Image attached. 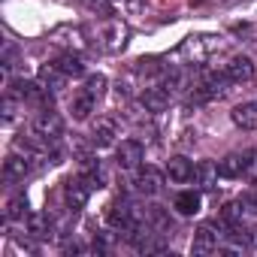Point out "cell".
I'll return each mask as SVG.
<instances>
[{"label": "cell", "mask_w": 257, "mask_h": 257, "mask_svg": "<svg viewBox=\"0 0 257 257\" xmlns=\"http://www.w3.org/2000/svg\"><path fill=\"white\" fill-rule=\"evenodd\" d=\"M242 203H227L224 209H221V224H236L239 221V215H242V209H239Z\"/></svg>", "instance_id": "22"}, {"label": "cell", "mask_w": 257, "mask_h": 257, "mask_svg": "<svg viewBox=\"0 0 257 257\" xmlns=\"http://www.w3.org/2000/svg\"><path fill=\"white\" fill-rule=\"evenodd\" d=\"M16 109H19V106H16V100H13V97H7V100H4V121H7V124L16 118Z\"/></svg>", "instance_id": "23"}, {"label": "cell", "mask_w": 257, "mask_h": 257, "mask_svg": "<svg viewBox=\"0 0 257 257\" xmlns=\"http://www.w3.org/2000/svg\"><path fill=\"white\" fill-rule=\"evenodd\" d=\"M134 185H137V191H140V194L155 197V194L164 188V176H161L155 167H146V170H140V173H137V182H134Z\"/></svg>", "instance_id": "9"}, {"label": "cell", "mask_w": 257, "mask_h": 257, "mask_svg": "<svg viewBox=\"0 0 257 257\" xmlns=\"http://www.w3.org/2000/svg\"><path fill=\"white\" fill-rule=\"evenodd\" d=\"M191 251L197 257H206L212 251H218V233L212 230V224H203L197 233H194V242H191Z\"/></svg>", "instance_id": "5"}, {"label": "cell", "mask_w": 257, "mask_h": 257, "mask_svg": "<svg viewBox=\"0 0 257 257\" xmlns=\"http://www.w3.org/2000/svg\"><path fill=\"white\" fill-rule=\"evenodd\" d=\"M224 73L230 76V82H251L254 79V61L248 55H236V58H230Z\"/></svg>", "instance_id": "8"}, {"label": "cell", "mask_w": 257, "mask_h": 257, "mask_svg": "<svg viewBox=\"0 0 257 257\" xmlns=\"http://www.w3.org/2000/svg\"><path fill=\"white\" fill-rule=\"evenodd\" d=\"M34 134L40 137V140H58L61 134H64V121H61V115L58 112H52V109H43L40 115H37V121H34Z\"/></svg>", "instance_id": "3"}, {"label": "cell", "mask_w": 257, "mask_h": 257, "mask_svg": "<svg viewBox=\"0 0 257 257\" xmlns=\"http://www.w3.org/2000/svg\"><path fill=\"white\" fill-rule=\"evenodd\" d=\"M28 173H31V161H28V158L13 155V158L4 161V179H10V182H22Z\"/></svg>", "instance_id": "13"}, {"label": "cell", "mask_w": 257, "mask_h": 257, "mask_svg": "<svg viewBox=\"0 0 257 257\" xmlns=\"http://www.w3.org/2000/svg\"><path fill=\"white\" fill-rule=\"evenodd\" d=\"M230 118H233L236 127H242V131H257V103L254 100L251 103H239L230 112Z\"/></svg>", "instance_id": "10"}, {"label": "cell", "mask_w": 257, "mask_h": 257, "mask_svg": "<svg viewBox=\"0 0 257 257\" xmlns=\"http://www.w3.org/2000/svg\"><path fill=\"white\" fill-rule=\"evenodd\" d=\"M115 137H118V124H115L112 118H100V121L94 124V131H91V143H94L97 149H109V146L115 143Z\"/></svg>", "instance_id": "6"}, {"label": "cell", "mask_w": 257, "mask_h": 257, "mask_svg": "<svg viewBox=\"0 0 257 257\" xmlns=\"http://www.w3.org/2000/svg\"><path fill=\"white\" fill-rule=\"evenodd\" d=\"M85 91L94 97V100H100L103 94H106V76H88V82H85Z\"/></svg>", "instance_id": "21"}, {"label": "cell", "mask_w": 257, "mask_h": 257, "mask_svg": "<svg viewBox=\"0 0 257 257\" xmlns=\"http://www.w3.org/2000/svg\"><path fill=\"white\" fill-rule=\"evenodd\" d=\"M67 76H82L85 73V64H82V58L79 55H73V52H67V55H61L58 61H55Z\"/></svg>", "instance_id": "18"}, {"label": "cell", "mask_w": 257, "mask_h": 257, "mask_svg": "<svg viewBox=\"0 0 257 257\" xmlns=\"http://www.w3.org/2000/svg\"><path fill=\"white\" fill-rule=\"evenodd\" d=\"M143 106H146V112H164L170 106V91L167 88H149L143 94Z\"/></svg>", "instance_id": "15"}, {"label": "cell", "mask_w": 257, "mask_h": 257, "mask_svg": "<svg viewBox=\"0 0 257 257\" xmlns=\"http://www.w3.org/2000/svg\"><path fill=\"white\" fill-rule=\"evenodd\" d=\"M143 143H137V140H124L121 146H118V152H115V164L121 167V170H140V164H143Z\"/></svg>", "instance_id": "4"}, {"label": "cell", "mask_w": 257, "mask_h": 257, "mask_svg": "<svg viewBox=\"0 0 257 257\" xmlns=\"http://www.w3.org/2000/svg\"><path fill=\"white\" fill-rule=\"evenodd\" d=\"M28 215V197L25 194H16L10 203H7V218L10 221H19V218H25Z\"/></svg>", "instance_id": "19"}, {"label": "cell", "mask_w": 257, "mask_h": 257, "mask_svg": "<svg viewBox=\"0 0 257 257\" xmlns=\"http://www.w3.org/2000/svg\"><path fill=\"white\" fill-rule=\"evenodd\" d=\"M91 191H94V185H91L85 176H76V179H67V182H64V200H67V206H70L73 212H79V209L88 203Z\"/></svg>", "instance_id": "2"}, {"label": "cell", "mask_w": 257, "mask_h": 257, "mask_svg": "<svg viewBox=\"0 0 257 257\" xmlns=\"http://www.w3.org/2000/svg\"><path fill=\"white\" fill-rule=\"evenodd\" d=\"M254 167H257V155H254V152L227 155L224 161H218V173H221V179H239V176L251 173Z\"/></svg>", "instance_id": "1"}, {"label": "cell", "mask_w": 257, "mask_h": 257, "mask_svg": "<svg viewBox=\"0 0 257 257\" xmlns=\"http://www.w3.org/2000/svg\"><path fill=\"white\" fill-rule=\"evenodd\" d=\"M167 176H170L173 182L185 185V182H191V179H194V164H191L188 158L176 155V158H170V161H167Z\"/></svg>", "instance_id": "11"}, {"label": "cell", "mask_w": 257, "mask_h": 257, "mask_svg": "<svg viewBox=\"0 0 257 257\" xmlns=\"http://www.w3.org/2000/svg\"><path fill=\"white\" fill-rule=\"evenodd\" d=\"M106 224L115 230H134V209L124 203H112L106 209Z\"/></svg>", "instance_id": "7"}, {"label": "cell", "mask_w": 257, "mask_h": 257, "mask_svg": "<svg viewBox=\"0 0 257 257\" xmlns=\"http://www.w3.org/2000/svg\"><path fill=\"white\" fill-rule=\"evenodd\" d=\"M248 245L257 251V230H251V233H248Z\"/></svg>", "instance_id": "24"}, {"label": "cell", "mask_w": 257, "mask_h": 257, "mask_svg": "<svg viewBox=\"0 0 257 257\" xmlns=\"http://www.w3.org/2000/svg\"><path fill=\"white\" fill-rule=\"evenodd\" d=\"M218 164H212V161H200L197 167H194V179H197V185L203 188V191H209V188H215V182H218Z\"/></svg>", "instance_id": "14"}, {"label": "cell", "mask_w": 257, "mask_h": 257, "mask_svg": "<svg viewBox=\"0 0 257 257\" xmlns=\"http://www.w3.org/2000/svg\"><path fill=\"white\" fill-rule=\"evenodd\" d=\"M176 212L179 215H197L200 212V194L197 191H182L176 197Z\"/></svg>", "instance_id": "16"}, {"label": "cell", "mask_w": 257, "mask_h": 257, "mask_svg": "<svg viewBox=\"0 0 257 257\" xmlns=\"http://www.w3.org/2000/svg\"><path fill=\"white\" fill-rule=\"evenodd\" d=\"M49 215H28V233L31 236H49Z\"/></svg>", "instance_id": "20"}, {"label": "cell", "mask_w": 257, "mask_h": 257, "mask_svg": "<svg viewBox=\"0 0 257 257\" xmlns=\"http://www.w3.org/2000/svg\"><path fill=\"white\" fill-rule=\"evenodd\" d=\"M40 82H43L49 91H61L64 82H67V73H64L58 64H43V67H40Z\"/></svg>", "instance_id": "12"}, {"label": "cell", "mask_w": 257, "mask_h": 257, "mask_svg": "<svg viewBox=\"0 0 257 257\" xmlns=\"http://www.w3.org/2000/svg\"><path fill=\"white\" fill-rule=\"evenodd\" d=\"M91 109H94V97H91L88 91L76 94L73 103H70V112H73V118H79V121H85V118L91 115Z\"/></svg>", "instance_id": "17"}]
</instances>
